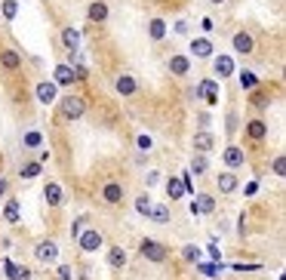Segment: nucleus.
<instances>
[{"label": "nucleus", "mask_w": 286, "mask_h": 280, "mask_svg": "<svg viewBox=\"0 0 286 280\" xmlns=\"http://www.w3.org/2000/svg\"><path fill=\"white\" fill-rule=\"evenodd\" d=\"M59 277H62V280H71V268H68V265H62V268H59Z\"/></svg>", "instance_id": "nucleus-38"}, {"label": "nucleus", "mask_w": 286, "mask_h": 280, "mask_svg": "<svg viewBox=\"0 0 286 280\" xmlns=\"http://www.w3.org/2000/svg\"><path fill=\"white\" fill-rule=\"evenodd\" d=\"M210 4H225V0H210Z\"/></svg>", "instance_id": "nucleus-43"}, {"label": "nucleus", "mask_w": 286, "mask_h": 280, "mask_svg": "<svg viewBox=\"0 0 286 280\" xmlns=\"http://www.w3.org/2000/svg\"><path fill=\"white\" fill-rule=\"evenodd\" d=\"M53 84H56V87H68V84H74V68L59 65V68H56V74H53Z\"/></svg>", "instance_id": "nucleus-8"}, {"label": "nucleus", "mask_w": 286, "mask_h": 280, "mask_svg": "<svg viewBox=\"0 0 286 280\" xmlns=\"http://www.w3.org/2000/svg\"><path fill=\"white\" fill-rule=\"evenodd\" d=\"M240 87H243V90H256V87H259V77H256L253 71H243V74H240Z\"/></svg>", "instance_id": "nucleus-23"}, {"label": "nucleus", "mask_w": 286, "mask_h": 280, "mask_svg": "<svg viewBox=\"0 0 286 280\" xmlns=\"http://www.w3.org/2000/svg\"><path fill=\"white\" fill-rule=\"evenodd\" d=\"M234 50H237V53H243V56H250V53L256 50V40H253V34H247V31L234 34Z\"/></svg>", "instance_id": "nucleus-5"}, {"label": "nucleus", "mask_w": 286, "mask_h": 280, "mask_svg": "<svg viewBox=\"0 0 286 280\" xmlns=\"http://www.w3.org/2000/svg\"><path fill=\"white\" fill-rule=\"evenodd\" d=\"M40 262H56V256H59V247L53 244V240H44V244H37V253H34Z\"/></svg>", "instance_id": "nucleus-6"}, {"label": "nucleus", "mask_w": 286, "mask_h": 280, "mask_svg": "<svg viewBox=\"0 0 286 280\" xmlns=\"http://www.w3.org/2000/svg\"><path fill=\"white\" fill-rule=\"evenodd\" d=\"M188 68H191V62H188L185 56H173V59H170V71H173V74L182 77V74H188Z\"/></svg>", "instance_id": "nucleus-14"}, {"label": "nucleus", "mask_w": 286, "mask_h": 280, "mask_svg": "<svg viewBox=\"0 0 286 280\" xmlns=\"http://www.w3.org/2000/svg\"><path fill=\"white\" fill-rule=\"evenodd\" d=\"M142 256L151 259V262H163V259H167V247L154 244V240H145V244H142Z\"/></svg>", "instance_id": "nucleus-4"}, {"label": "nucleus", "mask_w": 286, "mask_h": 280, "mask_svg": "<svg viewBox=\"0 0 286 280\" xmlns=\"http://www.w3.org/2000/svg\"><path fill=\"white\" fill-rule=\"evenodd\" d=\"M213 210H216V200H213L210 194H197V197H194V204H191V213H194V216H197V213H200V216H210Z\"/></svg>", "instance_id": "nucleus-3"}, {"label": "nucleus", "mask_w": 286, "mask_h": 280, "mask_svg": "<svg viewBox=\"0 0 286 280\" xmlns=\"http://www.w3.org/2000/svg\"><path fill=\"white\" fill-rule=\"evenodd\" d=\"M0 194H7V179H0Z\"/></svg>", "instance_id": "nucleus-42"}, {"label": "nucleus", "mask_w": 286, "mask_h": 280, "mask_svg": "<svg viewBox=\"0 0 286 280\" xmlns=\"http://www.w3.org/2000/svg\"><path fill=\"white\" fill-rule=\"evenodd\" d=\"M213 68H216V74H219V77H228V74H234V62H231L228 56L216 59V62H213Z\"/></svg>", "instance_id": "nucleus-15"}, {"label": "nucleus", "mask_w": 286, "mask_h": 280, "mask_svg": "<svg viewBox=\"0 0 286 280\" xmlns=\"http://www.w3.org/2000/svg\"><path fill=\"white\" fill-rule=\"evenodd\" d=\"M148 31H151V37H154V40H163V37H167V22L154 19V22L148 25Z\"/></svg>", "instance_id": "nucleus-22"}, {"label": "nucleus", "mask_w": 286, "mask_h": 280, "mask_svg": "<svg viewBox=\"0 0 286 280\" xmlns=\"http://www.w3.org/2000/svg\"><path fill=\"white\" fill-rule=\"evenodd\" d=\"M167 194H170L173 200L182 197V194H185V191H182V182H179V179H170V182H167Z\"/></svg>", "instance_id": "nucleus-28"}, {"label": "nucleus", "mask_w": 286, "mask_h": 280, "mask_svg": "<svg viewBox=\"0 0 286 280\" xmlns=\"http://www.w3.org/2000/svg\"><path fill=\"white\" fill-rule=\"evenodd\" d=\"M219 188H222L225 194H231V191L237 188V176H234V173H222V176H219Z\"/></svg>", "instance_id": "nucleus-19"}, {"label": "nucleus", "mask_w": 286, "mask_h": 280, "mask_svg": "<svg viewBox=\"0 0 286 280\" xmlns=\"http://www.w3.org/2000/svg\"><path fill=\"white\" fill-rule=\"evenodd\" d=\"M108 265H111V268H124V265H127V253L120 250V247H114V250L108 253Z\"/></svg>", "instance_id": "nucleus-18"}, {"label": "nucleus", "mask_w": 286, "mask_h": 280, "mask_svg": "<svg viewBox=\"0 0 286 280\" xmlns=\"http://www.w3.org/2000/svg\"><path fill=\"white\" fill-rule=\"evenodd\" d=\"M274 173H277V176H283V173H286V164H283V157H277V160H274Z\"/></svg>", "instance_id": "nucleus-37"}, {"label": "nucleus", "mask_w": 286, "mask_h": 280, "mask_svg": "<svg viewBox=\"0 0 286 280\" xmlns=\"http://www.w3.org/2000/svg\"><path fill=\"white\" fill-rule=\"evenodd\" d=\"M194 148H197V151H210V148H213V136H210V133H197V136H194Z\"/></svg>", "instance_id": "nucleus-21"}, {"label": "nucleus", "mask_w": 286, "mask_h": 280, "mask_svg": "<svg viewBox=\"0 0 286 280\" xmlns=\"http://www.w3.org/2000/svg\"><path fill=\"white\" fill-rule=\"evenodd\" d=\"M10 280H31V271L28 268H13L10 271Z\"/></svg>", "instance_id": "nucleus-34"}, {"label": "nucleus", "mask_w": 286, "mask_h": 280, "mask_svg": "<svg viewBox=\"0 0 286 280\" xmlns=\"http://www.w3.org/2000/svg\"><path fill=\"white\" fill-rule=\"evenodd\" d=\"M182 256H185V262H200V250L197 247H185Z\"/></svg>", "instance_id": "nucleus-33"}, {"label": "nucleus", "mask_w": 286, "mask_h": 280, "mask_svg": "<svg viewBox=\"0 0 286 280\" xmlns=\"http://www.w3.org/2000/svg\"><path fill=\"white\" fill-rule=\"evenodd\" d=\"M136 210H139V216H148V213H151V197L142 194V197L136 200Z\"/></svg>", "instance_id": "nucleus-30"}, {"label": "nucleus", "mask_w": 286, "mask_h": 280, "mask_svg": "<svg viewBox=\"0 0 286 280\" xmlns=\"http://www.w3.org/2000/svg\"><path fill=\"white\" fill-rule=\"evenodd\" d=\"M40 142H44V136H40V133H28V136H25V145H28V148H37Z\"/></svg>", "instance_id": "nucleus-35"}, {"label": "nucleus", "mask_w": 286, "mask_h": 280, "mask_svg": "<svg viewBox=\"0 0 286 280\" xmlns=\"http://www.w3.org/2000/svg\"><path fill=\"white\" fill-rule=\"evenodd\" d=\"M191 173H194V176H203V173H207V157H194V160H191Z\"/></svg>", "instance_id": "nucleus-29"}, {"label": "nucleus", "mask_w": 286, "mask_h": 280, "mask_svg": "<svg viewBox=\"0 0 286 280\" xmlns=\"http://www.w3.org/2000/svg\"><path fill=\"white\" fill-rule=\"evenodd\" d=\"M157 182H160V176H157V173H148V188H151V185H157Z\"/></svg>", "instance_id": "nucleus-41"}, {"label": "nucleus", "mask_w": 286, "mask_h": 280, "mask_svg": "<svg viewBox=\"0 0 286 280\" xmlns=\"http://www.w3.org/2000/svg\"><path fill=\"white\" fill-rule=\"evenodd\" d=\"M102 244H105V237H102L96 228H90V231L80 234V250H84V253H96Z\"/></svg>", "instance_id": "nucleus-2"}, {"label": "nucleus", "mask_w": 286, "mask_h": 280, "mask_svg": "<svg viewBox=\"0 0 286 280\" xmlns=\"http://www.w3.org/2000/svg\"><path fill=\"white\" fill-rule=\"evenodd\" d=\"M154 222H170V210L167 207H157V204H151V213H148Z\"/></svg>", "instance_id": "nucleus-24"}, {"label": "nucleus", "mask_w": 286, "mask_h": 280, "mask_svg": "<svg viewBox=\"0 0 286 280\" xmlns=\"http://www.w3.org/2000/svg\"><path fill=\"white\" fill-rule=\"evenodd\" d=\"M102 197L108 200V204H120V200H124V185L108 182V185H105V191H102Z\"/></svg>", "instance_id": "nucleus-9"}, {"label": "nucleus", "mask_w": 286, "mask_h": 280, "mask_svg": "<svg viewBox=\"0 0 286 280\" xmlns=\"http://www.w3.org/2000/svg\"><path fill=\"white\" fill-rule=\"evenodd\" d=\"M191 53L197 56V59H207V56H213V44H210V40H194V44H191Z\"/></svg>", "instance_id": "nucleus-11"}, {"label": "nucleus", "mask_w": 286, "mask_h": 280, "mask_svg": "<svg viewBox=\"0 0 286 280\" xmlns=\"http://www.w3.org/2000/svg\"><path fill=\"white\" fill-rule=\"evenodd\" d=\"M90 19H93V22H105V19H108V7L96 0V4L90 7Z\"/></svg>", "instance_id": "nucleus-20"}, {"label": "nucleus", "mask_w": 286, "mask_h": 280, "mask_svg": "<svg viewBox=\"0 0 286 280\" xmlns=\"http://www.w3.org/2000/svg\"><path fill=\"white\" fill-rule=\"evenodd\" d=\"M62 44H65L68 50H74V47L80 44V31H77V28H65V31H62Z\"/></svg>", "instance_id": "nucleus-16"}, {"label": "nucleus", "mask_w": 286, "mask_h": 280, "mask_svg": "<svg viewBox=\"0 0 286 280\" xmlns=\"http://www.w3.org/2000/svg\"><path fill=\"white\" fill-rule=\"evenodd\" d=\"M37 99L44 105H53L56 102V84L53 80H47V84H37Z\"/></svg>", "instance_id": "nucleus-7"}, {"label": "nucleus", "mask_w": 286, "mask_h": 280, "mask_svg": "<svg viewBox=\"0 0 286 280\" xmlns=\"http://www.w3.org/2000/svg\"><path fill=\"white\" fill-rule=\"evenodd\" d=\"M234 127H237V117H234V114H228V133H234Z\"/></svg>", "instance_id": "nucleus-40"}, {"label": "nucleus", "mask_w": 286, "mask_h": 280, "mask_svg": "<svg viewBox=\"0 0 286 280\" xmlns=\"http://www.w3.org/2000/svg\"><path fill=\"white\" fill-rule=\"evenodd\" d=\"M16 13H19V4H16V0H4V16H7V19H16Z\"/></svg>", "instance_id": "nucleus-31"}, {"label": "nucleus", "mask_w": 286, "mask_h": 280, "mask_svg": "<svg viewBox=\"0 0 286 280\" xmlns=\"http://www.w3.org/2000/svg\"><path fill=\"white\" fill-rule=\"evenodd\" d=\"M247 133H250L253 139H265V124H262V120H253V124L247 127Z\"/></svg>", "instance_id": "nucleus-27"}, {"label": "nucleus", "mask_w": 286, "mask_h": 280, "mask_svg": "<svg viewBox=\"0 0 286 280\" xmlns=\"http://www.w3.org/2000/svg\"><path fill=\"white\" fill-rule=\"evenodd\" d=\"M197 271L207 274V277H216V274H219V268H213V265H200V262H197Z\"/></svg>", "instance_id": "nucleus-36"}, {"label": "nucleus", "mask_w": 286, "mask_h": 280, "mask_svg": "<svg viewBox=\"0 0 286 280\" xmlns=\"http://www.w3.org/2000/svg\"><path fill=\"white\" fill-rule=\"evenodd\" d=\"M139 148H151V136H139Z\"/></svg>", "instance_id": "nucleus-39"}, {"label": "nucleus", "mask_w": 286, "mask_h": 280, "mask_svg": "<svg viewBox=\"0 0 286 280\" xmlns=\"http://www.w3.org/2000/svg\"><path fill=\"white\" fill-rule=\"evenodd\" d=\"M197 96H203L210 105H216L219 102V96H216V80H203V87L197 90Z\"/></svg>", "instance_id": "nucleus-12"}, {"label": "nucleus", "mask_w": 286, "mask_h": 280, "mask_svg": "<svg viewBox=\"0 0 286 280\" xmlns=\"http://www.w3.org/2000/svg\"><path fill=\"white\" fill-rule=\"evenodd\" d=\"M22 176H25V179L40 176V164H25V167H22Z\"/></svg>", "instance_id": "nucleus-32"}, {"label": "nucleus", "mask_w": 286, "mask_h": 280, "mask_svg": "<svg viewBox=\"0 0 286 280\" xmlns=\"http://www.w3.org/2000/svg\"><path fill=\"white\" fill-rule=\"evenodd\" d=\"M222 160H225L228 167H240V164H243V151H240V148H228V151L222 154Z\"/></svg>", "instance_id": "nucleus-17"}, {"label": "nucleus", "mask_w": 286, "mask_h": 280, "mask_svg": "<svg viewBox=\"0 0 286 280\" xmlns=\"http://www.w3.org/2000/svg\"><path fill=\"white\" fill-rule=\"evenodd\" d=\"M0 62H4V68H10V71H13V68H19V62H22V59H19V53L7 50L4 56H0Z\"/></svg>", "instance_id": "nucleus-26"}, {"label": "nucleus", "mask_w": 286, "mask_h": 280, "mask_svg": "<svg viewBox=\"0 0 286 280\" xmlns=\"http://www.w3.org/2000/svg\"><path fill=\"white\" fill-rule=\"evenodd\" d=\"M117 93H120V96H133V93H136V77H130V74L117 77Z\"/></svg>", "instance_id": "nucleus-10"}, {"label": "nucleus", "mask_w": 286, "mask_h": 280, "mask_svg": "<svg viewBox=\"0 0 286 280\" xmlns=\"http://www.w3.org/2000/svg\"><path fill=\"white\" fill-rule=\"evenodd\" d=\"M84 99H77V96H68V99H62V117H68V120H77V117H84Z\"/></svg>", "instance_id": "nucleus-1"}, {"label": "nucleus", "mask_w": 286, "mask_h": 280, "mask_svg": "<svg viewBox=\"0 0 286 280\" xmlns=\"http://www.w3.org/2000/svg\"><path fill=\"white\" fill-rule=\"evenodd\" d=\"M44 197H47V204H50V207H59V200H62V188H59L56 182H47Z\"/></svg>", "instance_id": "nucleus-13"}, {"label": "nucleus", "mask_w": 286, "mask_h": 280, "mask_svg": "<svg viewBox=\"0 0 286 280\" xmlns=\"http://www.w3.org/2000/svg\"><path fill=\"white\" fill-rule=\"evenodd\" d=\"M4 216H7V222H19V200H7Z\"/></svg>", "instance_id": "nucleus-25"}]
</instances>
